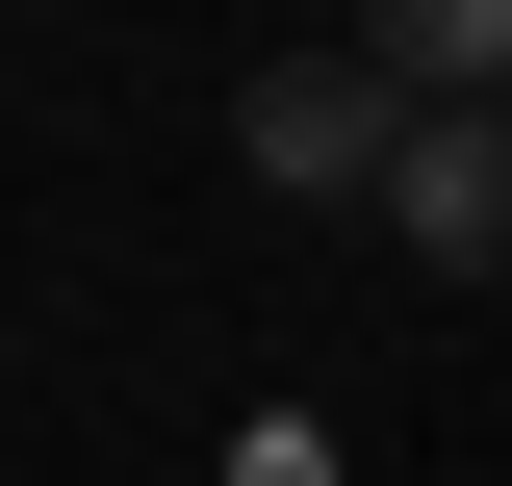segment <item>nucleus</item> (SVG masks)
I'll use <instances>...</instances> for the list:
<instances>
[{
    "mask_svg": "<svg viewBox=\"0 0 512 486\" xmlns=\"http://www.w3.org/2000/svg\"><path fill=\"white\" fill-rule=\"evenodd\" d=\"M231 154H256L282 205H384V180H410V77H384V52H256Z\"/></svg>",
    "mask_w": 512,
    "mask_h": 486,
    "instance_id": "f257e3e1",
    "label": "nucleus"
},
{
    "mask_svg": "<svg viewBox=\"0 0 512 486\" xmlns=\"http://www.w3.org/2000/svg\"><path fill=\"white\" fill-rule=\"evenodd\" d=\"M384 231L436 256V282H512V103H410V180H384Z\"/></svg>",
    "mask_w": 512,
    "mask_h": 486,
    "instance_id": "f03ea898",
    "label": "nucleus"
},
{
    "mask_svg": "<svg viewBox=\"0 0 512 486\" xmlns=\"http://www.w3.org/2000/svg\"><path fill=\"white\" fill-rule=\"evenodd\" d=\"M359 52L410 77V103H512V0H384Z\"/></svg>",
    "mask_w": 512,
    "mask_h": 486,
    "instance_id": "7ed1b4c3",
    "label": "nucleus"
}]
</instances>
